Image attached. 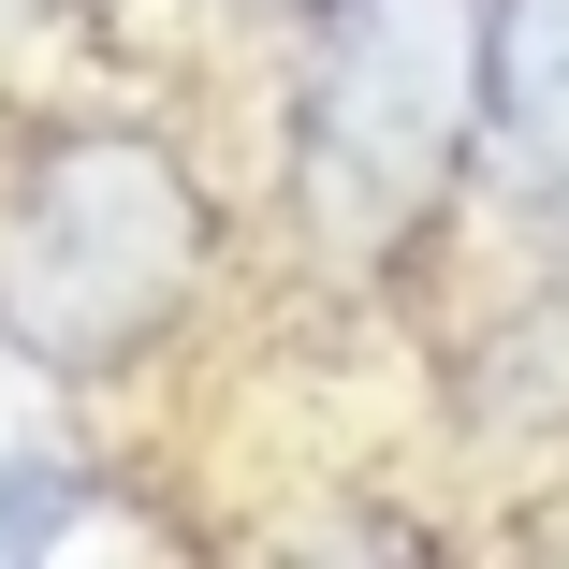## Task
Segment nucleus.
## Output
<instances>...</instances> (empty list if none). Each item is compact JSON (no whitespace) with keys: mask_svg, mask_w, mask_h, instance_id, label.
I'll list each match as a JSON object with an SVG mask.
<instances>
[{"mask_svg":"<svg viewBox=\"0 0 569 569\" xmlns=\"http://www.w3.org/2000/svg\"><path fill=\"white\" fill-rule=\"evenodd\" d=\"M482 59H497V0H336L321 16L292 204L336 263H380L438 219L452 161L482 132Z\"/></svg>","mask_w":569,"mask_h":569,"instance_id":"nucleus-2","label":"nucleus"},{"mask_svg":"<svg viewBox=\"0 0 569 569\" xmlns=\"http://www.w3.org/2000/svg\"><path fill=\"white\" fill-rule=\"evenodd\" d=\"M88 526V482L59 468V452H16V468H0V569H16V555H59Z\"/></svg>","mask_w":569,"mask_h":569,"instance_id":"nucleus-4","label":"nucleus"},{"mask_svg":"<svg viewBox=\"0 0 569 569\" xmlns=\"http://www.w3.org/2000/svg\"><path fill=\"white\" fill-rule=\"evenodd\" d=\"M204 292V190L147 132H59L0 204V336L59 380H118Z\"/></svg>","mask_w":569,"mask_h":569,"instance_id":"nucleus-1","label":"nucleus"},{"mask_svg":"<svg viewBox=\"0 0 569 569\" xmlns=\"http://www.w3.org/2000/svg\"><path fill=\"white\" fill-rule=\"evenodd\" d=\"M249 16H307V30H321V16H336V0H249Z\"/></svg>","mask_w":569,"mask_h":569,"instance_id":"nucleus-5","label":"nucleus"},{"mask_svg":"<svg viewBox=\"0 0 569 569\" xmlns=\"http://www.w3.org/2000/svg\"><path fill=\"white\" fill-rule=\"evenodd\" d=\"M30 16H44V0H0V44H16V30H30Z\"/></svg>","mask_w":569,"mask_h":569,"instance_id":"nucleus-6","label":"nucleus"},{"mask_svg":"<svg viewBox=\"0 0 569 569\" xmlns=\"http://www.w3.org/2000/svg\"><path fill=\"white\" fill-rule=\"evenodd\" d=\"M482 132H497V161L526 176V204L569 219V0H497Z\"/></svg>","mask_w":569,"mask_h":569,"instance_id":"nucleus-3","label":"nucleus"}]
</instances>
